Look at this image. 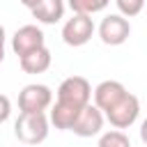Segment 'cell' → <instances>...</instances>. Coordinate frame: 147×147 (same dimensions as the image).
I'll return each mask as SVG.
<instances>
[{
    "instance_id": "cell-9",
    "label": "cell",
    "mask_w": 147,
    "mask_h": 147,
    "mask_svg": "<svg viewBox=\"0 0 147 147\" xmlns=\"http://www.w3.org/2000/svg\"><path fill=\"white\" fill-rule=\"evenodd\" d=\"M126 92H129V90H126L119 80H101V83L94 87V92H92V96H94V106L101 108V110L106 113V110H110V108H113Z\"/></svg>"
},
{
    "instance_id": "cell-15",
    "label": "cell",
    "mask_w": 147,
    "mask_h": 147,
    "mask_svg": "<svg viewBox=\"0 0 147 147\" xmlns=\"http://www.w3.org/2000/svg\"><path fill=\"white\" fill-rule=\"evenodd\" d=\"M115 5H117V9H119L122 16L133 18V16H138V14L142 11L145 0H115Z\"/></svg>"
},
{
    "instance_id": "cell-8",
    "label": "cell",
    "mask_w": 147,
    "mask_h": 147,
    "mask_svg": "<svg viewBox=\"0 0 147 147\" xmlns=\"http://www.w3.org/2000/svg\"><path fill=\"white\" fill-rule=\"evenodd\" d=\"M41 46H46V37L37 25H23L11 37V48L18 57H23V55H28V53H32Z\"/></svg>"
},
{
    "instance_id": "cell-17",
    "label": "cell",
    "mask_w": 147,
    "mask_h": 147,
    "mask_svg": "<svg viewBox=\"0 0 147 147\" xmlns=\"http://www.w3.org/2000/svg\"><path fill=\"white\" fill-rule=\"evenodd\" d=\"M5 41H7V34H5V28L0 25V62L5 60Z\"/></svg>"
},
{
    "instance_id": "cell-4",
    "label": "cell",
    "mask_w": 147,
    "mask_h": 147,
    "mask_svg": "<svg viewBox=\"0 0 147 147\" xmlns=\"http://www.w3.org/2000/svg\"><path fill=\"white\" fill-rule=\"evenodd\" d=\"M53 103V92L48 85L30 83L18 92V110L21 113H44Z\"/></svg>"
},
{
    "instance_id": "cell-11",
    "label": "cell",
    "mask_w": 147,
    "mask_h": 147,
    "mask_svg": "<svg viewBox=\"0 0 147 147\" xmlns=\"http://www.w3.org/2000/svg\"><path fill=\"white\" fill-rule=\"evenodd\" d=\"M51 60H53V57H51V51H48L46 46H41V48H37V51L18 57V64H21V69H23L25 74H44V71L51 67Z\"/></svg>"
},
{
    "instance_id": "cell-19",
    "label": "cell",
    "mask_w": 147,
    "mask_h": 147,
    "mask_svg": "<svg viewBox=\"0 0 147 147\" xmlns=\"http://www.w3.org/2000/svg\"><path fill=\"white\" fill-rule=\"evenodd\" d=\"M37 2H39V0H21V5H23V7H28V9H32Z\"/></svg>"
},
{
    "instance_id": "cell-13",
    "label": "cell",
    "mask_w": 147,
    "mask_h": 147,
    "mask_svg": "<svg viewBox=\"0 0 147 147\" xmlns=\"http://www.w3.org/2000/svg\"><path fill=\"white\" fill-rule=\"evenodd\" d=\"M67 2L74 14H87V16L99 14L110 5V0H67Z\"/></svg>"
},
{
    "instance_id": "cell-1",
    "label": "cell",
    "mask_w": 147,
    "mask_h": 147,
    "mask_svg": "<svg viewBox=\"0 0 147 147\" xmlns=\"http://www.w3.org/2000/svg\"><path fill=\"white\" fill-rule=\"evenodd\" d=\"M48 124H51V119L46 117V113H21L14 124V136L23 145L32 147L48 138V131H51Z\"/></svg>"
},
{
    "instance_id": "cell-16",
    "label": "cell",
    "mask_w": 147,
    "mask_h": 147,
    "mask_svg": "<svg viewBox=\"0 0 147 147\" xmlns=\"http://www.w3.org/2000/svg\"><path fill=\"white\" fill-rule=\"evenodd\" d=\"M11 115V101L7 94H0V124H5Z\"/></svg>"
},
{
    "instance_id": "cell-10",
    "label": "cell",
    "mask_w": 147,
    "mask_h": 147,
    "mask_svg": "<svg viewBox=\"0 0 147 147\" xmlns=\"http://www.w3.org/2000/svg\"><path fill=\"white\" fill-rule=\"evenodd\" d=\"M32 16L44 25H55L64 16V0H39L32 9Z\"/></svg>"
},
{
    "instance_id": "cell-2",
    "label": "cell",
    "mask_w": 147,
    "mask_h": 147,
    "mask_svg": "<svg viewBox=\"0 0 147 147\" xmlns=\"http://www.w3.org/2000/svg\"><path fill=\"white\" fill-rule=\"evenodd\" d=\"M55 101L71 108H85L87 103H92V85L83 76H69L60 83Z\"/></svg>"
},
{
    "instance_id": "cell-3",
    "label": "cell",
    "mask_w": 147,
    "mask_h": 147,
    "mask_svg": "<svg viewBox=\"0 0 147 147\" xmlns=\"http://www.w3.org/2000/svg\"><path fill=\"white\" fill-rule=\"evenodd\" d=\"M106 115V119L110 122V126L113 129H129L131 124H136V119H138V115H140V101H138V96L136 94H131V92H126L110 110H106L103 113Z\"/></svg>"
},
{
    "instance_id": "cell-12",
    "label": "cell",
    "mask_w": 147,
    "mask_h": 147,
    "mask_svg": "<svg viewBox=\"0 0 147 147\" xmlns=\"http://www.w3.org/2000/svg\"><path fill=\"white\" fill-rule=\"evenodd\" d=\"M80 110H83V108H71V106H64V103L55 101L53 108H51L48 119H51V124H53L55 129H60V131H71V126H74V122H76V117H78Z\"/></svg>"
},
{
    "instance_id": "cell-5",
    "label": "cell",
    "mask_w": 147,
    "mask_h": 147,
    "mask_svg": "<svg viewBox=\"0 0 147 147\" xmlns=\"http://www.w3.org/2000/svg\"><path fill=\"white\" fill-rule=\"evenodd\" d=\"M92 34H94V21L87 14H74L62 25V39L67 46H74V48L85 46L92 39Z\"/></svg>"
},
{
    "instance_id": "cell-18",
    "label": "cell",
    "mask_w": 147,
    "mask_h": 147,
    "mask_svg": "<svg viewBox=\"0 0 147 147\" xmlns=\"http://www.w3.org/2000/svg\"><path fill=\"white\" fill-rule=\"evenodd\" d=\"M140 140L147 145V117L142 119V124H140Z\"/></svg>"
},
{
    "instance_id": "cell-6",
    "label": "cell",
    "mask_w": 147,
    "mask_h": 147,
    "mask_svg": "<svg viewBox=\"0 0 147 147\" xmlns=\"http://www.w3.org/2000/svg\"><path fill=\"white\" fill-rule=\"evenodd\" d=\"M131 34V23L122 14H108L99 23V37L106 46H122Z\"/></svg>"
},
{
    "instance_id": "cell-7",
    "label": "cell",
    "mask_w": 147,
    "mask_h": 147,
    "mask_svg": "<svg viewBox=\"0 0 147 147\" xmlns=\"http://www.w3.org/2000/svg\"><path fill=\"white\" fill-rule=\"evenodd\" d=\"M103 122H106L103 110H101V108H96L94 103H87V106L78 113V117H76L74 126H71V131H74L78 138H92V136L101 133Z\"/></svg>"
},
{
    "instance_id": "cell-14",
    "label": "cell",
    "mask_w": 147,
    "mask_h": 147,
    "mask_svg": "<svg viewBox=\"0 0 147 147\" xmlns=\"http://www.w3.org/2000/svg\"><path fill=\"white\" fill-rule=\"evenodd\" d=\"M96 147H131V140H129V136H126L124 131L113 129V131L101 133V138H99V145H96Z\"/></svg>"
}]
</instances>
